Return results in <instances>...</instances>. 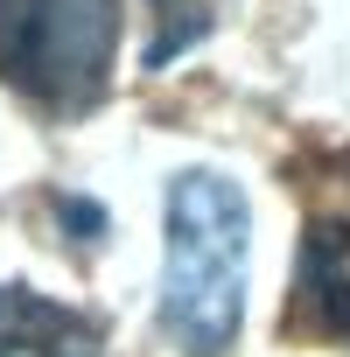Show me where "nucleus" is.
<instances>
[{"instance_id": "6", "label": "nucleus", "mask_w": 350, "mask_h": 357, "mask_svg": "<svg viewBox=\"0 0 350 357\" xmlns=\"http://www.w3.org/2000/svg\"><path fill=\"white\" fill-rule=\"evenodd\" d=\"M343 168H350V154H343Z\"/></svg>"}, {"instance_id": "4", "label": "nucleus", "mask_w": 350, "mask_h": 357, "mask_svg": "<svg viewBox=\"0 0 350 357\" xmlns=\"http://www.w3.org/2000/svg\"><path fill=\"white\" fill-rule=\"evenodd\" d=\"M294 315L329 336V343H350V218H329L308 231L301 245V273H294Z\"/></svg>"}, {"instance_id": "3", "label": "nucleus", "mask_w": 350, "mask_h": 357, "mask_svg": "<svg viewBox=\"0 0 350 357\" xmlns=\"http://www.w3.org/2000/svg\"><path fill=\"white\" fill-rule=\"evenodd\" d=\"M0 357H105V329L70 301L0 287Z\"/></svg>"}, {"instance_id": "5", "label": "nucleus", "mask_w": 350, "mask_h": 357, "mask_svg": "<svg viewBox=\"0 0 350 357\" xmlns=\"http://www.w3.org/2000/svg\"><path fill=\"white\" fill-rule=\"evenodd\" d=\"M161 8H168V36H161V43L147 50V70H161V63H168L175 50H190V43H197V36L211 29V15L197 8V0H161Z\"/></svg>"}, {"instance_id": "1", "label": "nucleus", "mask_w": 350, "mask_h": 357, "mask_svg": "<svg viewBox=\"0 0 350 357\" xmlns=\"http://www.w3.org/2000/svg\"><path fill=\"white\" fill-rule=\"evenodd\" d=\"M252 273V204L231 175L190 168L168 190V252H161V329L175 350L218 357L245 322Z\"/></svg>"}, {"instance_id": "2", "label": "nucleus", "mask_w": 350, "mask_h": 357, "mask_svg": "<svg viewBox=\"0 0 350 357\" xmlns=\"http://www.w3.org/2000/svg\"><path fill=\"white\" fill-rule=\"evenodd\" d=\"M119 0H0V77L70 119L105 98Z\"/></svg>"}]
</instances>
